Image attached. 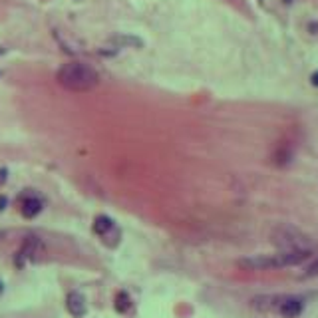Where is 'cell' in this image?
I'll list each match as a JSON object with an SVG mask.
<instances>
[{
	"label": "cell",
	"mask_w": 318,
	"mask_h": 318,
	"mask_svg": "<svg viewBox=\"0 0 318 318\" xmlns=\"http://www.w3.org/2000/svg\"><path fill=\"white\" fill-rule=\"evenodd\" d=\"M312 257V249H280L270 255H251L239 261V266L247 270H272L296 266Z\"/></svg>",
	"instance_id": "6da1fadb"
},
{
	"label": "cell",
	"mask_w": 318,
	"mask_h": 318,
	"mask_svg": "<svg viewBox=\"0 0 318 318\" xmlns=\"http://www.w3.org/2000/svg\"><path fill=\"white\" fill-rule=\"evenodd\" d=\"M56 80L66 90H72V92H90V90H94L100 84V74L90 64L68 62V64H64L58 70Z\"/></svg>",
	"instance_id": "7a4b0ae2"
},
{
	"label": "cell",
	"mask_w": 318,
	"mask_h": 318,
	"mask_svg": "<svg viewBox=\"0 0 318 318\" xmlns=\"http://www.w3.org/2000/svg\"><path fill=\"white\" fill-rule=\"evenodd\" d=\"M251 302L261 312H276L282 318H298L304 312V298L296 294H261Z\"/></svg>",
	"instance_id": "3957f363"
},
{
	"label": "cell",
	"mask_w": 318,
	"mask_h": 318,
	"mask_svg": "<svg viewBox=\"0 0 318 318\" xmlns=\"http://www.w3.org/2000/svg\"><path fill=\"white\" fill-rule=\"evenodd\" d=\"M94 231L106 241L107 245H109V239H113V245H117V241H119V231H117L115 223H113L107 215L96 217V221H94Z\"/></svg>",
	"instance_id": "277c9868"
},
{
	"label": "cell",
	"mask_w": 318,
	"mask_h": 318,
	"mask_svg": "<svg viewBox=\"0 0 318 318\" xmlns=\"http://www.w3.org/2000/svg\"><path fill=\"white\" fill-rule=\"evenodd\" d=\"M42 249V243L38 237H26V241L22 243L20 251L16 253V265L18 266H24L28 261H32Z\"/></svg>",
	"instance_id": "5b68a950"
},
{
	"label": "cell",
	"mask_w": 318,
	"mask_h": 318,
	"mask_svg": "<svg viewBox=\"0 0 318 318\" xmlns=\"http://www.w3.org/2000/svg\"><path fill=\"white\" fill-rule=\"evenodd\" d=\"M66 308L74 318L84 316L86 314V298H84V294L78 292V290H72L68 294V298H66Z\"/></svg>",
	"instance_id": "8992f818"
},
{
	"label": "cell",
	"mask_w": 318,
	"mask_h": 318,
	"mask_svg": "<svg viewBox=\"0 0 318 318\" xmlns=\"http://www.w3.org/2000/svg\"><path fill=\"white\" fill-rule=\"evenodd\" d=\"M42 207H44V203H42L36 195H30V197H26V199L22 201L20 211H22V215H24L26 219H34L36 215H40Z\"/></svg>",
	"instance_id": "52a82bcc"
},
{
	"label": "cell",
	"mask_w": 318,
	"mask_h": 318,
	"mask_svg": "<svg viewBox=\"0 0 318 318\" xmlns=\"http://www.w3.org/2000/svg\"><path fill=\"white\" fill-rule=\"evenodd\" d=\"M109 42H111V44H115V46H137V48H141V46H143V42H141L137 36H125V34L111 36V38H109Z\"/></svg>",
	"instance_id": "ba28073f"
},
{
	"label": "cell",
	"mask_w": 318,
	"mask_h": 318,
	"mask_svg": "<svg viewBox=\"0 0 318 318\" xmlns=\"http://www.w3.org/2000/svg\"><path fill=\"white\" fill-rule=\"evenodd\" d=\"M113 306H115V310H117V312H127V310L131 308V298L127 296V292H123V290H121V292H117Z\"/></svg>",
	"instance_id": "9c48e42d"
},
{
	"label": "cell",
	"mask_w": 318,
	"mask_h": 318,
	"mask_svg": "<svg viewBox=\"0 0 318 318\" xmlns=\"http://www.w3.org/2000/svg\"><path fill=\"white\" fill-rule=\"evenodd\" d=\"M304 278H312V276H318V257L310 263V265L306 266V270H304V274H302Z\"/></svg>",
	"instance_id": "30bf717a"
},
{
	"label": "cell",
	"mask_w": 318,
	"mask_h": 318,
	"mask_svg": "<svg viewBox=\"0 0 318 318\" xmlns=\"http://www.w3.org/2000/svg\"><path fill=\"white\" fill-rule=\"evenodd\" d=\"M6 177H8V171H6V169H0V185L6 181Z\"/></svg>",
	"instance_id": "8fae6325"
},
{
	"label": "cell",
	"mask_w": 318,
	"mask_h": 318,
	"mask_svg": "<svg viewBox=\"0 0 318 318\" xmlns=\"http://www.w3.org/2000/svg\"><path fill=\"white\" fill-rule=\"evenodd\" d=\"M6 203H8V199H6V197H2V195H0V211H2V209H4V207H6Z\"/></svg>",
	"instance_id": "7c38bea8"
},
{
	"label": "cell",
	"mask_w": 318,
	"mask_h": 318,
	"mask_svg": "<svg viewBox=\"0 0 318 318\" xmlns=\"http://www.w3.org/2000/svg\"><path fill=\"white\" fill-rule=\"evenodd\" d=\"M312 84H314V86H318V72H316V74H312Z\"/></svg>",
	"instance_id": "4fadbf2b"
},
{
	"label": "cell",
	"mask_w": 318,
	"mask_h": 318,
	"mask_svg": "<svg viewBox=\"0 0 318 318\" xmlns=\"http://www.w3.org/2000/svg\"><path fill=\"white\" fill-rule=\"evenodd\" d=\"M2 290H4V284H2V282H0V292H2Z\"/></svg>",
	"instance_id": "5bb4252c"
},
{
	"label": "cell",
	"mask_w": 318,
	"mask_h": 318,
	"mask_svg": "<svg viewBox=\"0 0 318 318\" xmlns=\"http://www.w3.org/2000/svg\"><path fill=\"white\" fill-rule=\"evenodd\" d=\"M2 54H4V48H0V56H2Z\"/></svg>",
	"instance_id": "9a60e30c"
}]
</instances>
